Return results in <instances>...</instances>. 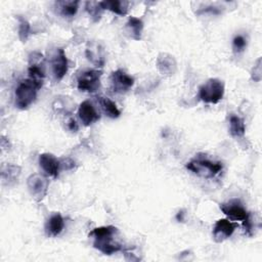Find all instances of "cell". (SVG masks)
Wrapping results in <instances>:
<instances>
[{
	"instance_id": "6da1fadb",
	"label": "cell",
	"mask_w": 262,
	"mask_h": 262,
	"mask_svg": "<svg viewBox=\"0 0 262 262\" xmlns=\"http://www.w3.org/2000/svg\"><path fill=\"white\" fill-rule=\"evenodd\" d=\"M118 232L115 226H100L94 228L90 233L89 237L93 238V247L105 255L122 250V246L114 241V235Z\"/></svg>"
},
{
	"instance_id": "7a4b0ae2",
	"label": "cell",
	"mask_w": 262,
	"mask_h": 262,
	"mask_svg": "<svg viewBox=\"0 0 262 262\" xmlns=\"http://www.w3.org/2000/svg\"><path fill=\"white\" fill-rule=\"evenodd\" d=\"M39 89L40 87L29 78L21 81L15 89V105L20 110L27 108L35 100Z\"/></svg>"
},
{
	"instance_id": "3957f363",
	"label": "cell",
	"mask_w": 262,
	"mask_h": 262,
	"mask_svg": "<svg viewBox=\"0 0 262 262\" xmlns=\"http://www.w3.org/2000/svg\"><path fill=\"white\" fill-rule=\"evenodd\" d=\"M186 168L198 176L204 178H213L222 170L219 162H212L206 159H193L186 164Z\"/></svg>"
},
{
	"instance_id": "277c9868",
	"label": "cell",
	"mask_w": 262,
	"mask_h": 262,
	"mask_svg": "<svg viewBox=\"0 0 262 262\" xmlns=\"http://www.w3.org/2000/svg\"><path fill=\"white\" fill-rule=\"evenodd\" d=\"M224 95V84L218 79H209L199 89V97L207 103H217Z\"/></svg>"
},
{
	"instance_id": "5b68a950",
	"label": "cell",
	"mask_w": 262,
	"mask_h": 262,
	"mask_svg": "<svg viewBox=\"0 0 262 262\" xmlns=\"http://www.w3.org/2000/svg\"><path fill=\"white\" fill-rule=\"evenodd\" d=\"M101 72L96 70H88L83 72L78 80L77 87L79 90L84 92H95L100 87Z\"/></svg>"
},
{
	"instance_id": "8992f818",
	"label": "cell",
	"mask_w": 262,
	"mask_h": 262,
	"mask_svg": "<svg viewBox=\"0 0 262 262\" xmlns=\"http://www.w3.org/2000/svg\"><path fill=\"white\" fill-rule=\"evenodd\" d=\"M27 185L32 196L36 201H41L47 193L49 181L41 174H33L28 178Z\"/></svg>"
},
{
	"instance_id": "52a82bcc",
	"label": "cell",
	"mask_w": 262,
	"mask_h": 262,
	"mask_svg": "<svg viewBox=\"0 0 262 262\" xmlns=\"http://www.w3.org/2000/svg\"><path fill=\"white\" fill-rule=\"evenodd\" d=\"M111 89L115 93H124L128 91L134 84V79L122 70H117L110 77Z\"/></svg>"
},
{
	"instance_id": "ba28073f",
	"label": "cell",
	"mask_w": 262,
	"mask_h": 262,
	"mask_svg": "<svg viewBox=\"0 0 262 262\" xmlns=\"http://www.w3.org/2000/svg\"><path fill=\"white\" fill-rule=\"evenodd\" d=\"M220 209L231 220L244 221L250 217V214L244 208L241 201L236 199L230 200L227 203L220 204Z\"/></svg>"
},
{
	"instance_id": "9c48e42d",
	"label": "cell",
	"mask_w": 262,
	"mask_h": 262,
	"mask_svg": "<svg viewBox=\"0 0 262 262\" xmlns=\"http://www.w3.org/2000/svg\"><path fill=\"white\" fill-rule=\"evenodd\" d=\"M51 69L56 81H60L68 72V59L62 48H56L51 57Z\"/></svg>"
},
{
	"instance_id": "30bf717a",
	"label": "cell",
	"mask_w": 262,
	"mask_h": 262,
	"mask_svg": "<svg viewBox=\"0 0 262 262\" xmlns=\"http://www.w3.org/2000/svg\"><path fill=\"white\" fill-rule=\"evenodd\" d=\"M39 164H40V167L43 169V171L47 175L53 178H56L58 176L61 163L53 155L47 154V152L40 155Z\"/></svg>"
},
{
	"instance_id": "8fae6325",
	"label": "cell",
	"mask_w": 262,
	"mask_h": 262,
	"mask_svg": "<svg viewBox=\"0 0 262 262\" xmlns=\"http://www.w3.org/2000/svg\"><path fill=\"white\" fill-rule=\"evenodd\" d=\"M236 227V224L227 220V219H219L213 228V235L214 239L217 243H221L227 237H229L234 229Z\"/></svg>"
},
{
	"instance_id": "7c38bea8",
	"label": "cell",
	"mask_w": 262,
	"mask_h": 262,
	"mask_svg": "<svg viewBox=\"0 0 262 262\" xmlns=\"http://www.w3.org/2000/svg\"><path fill=\"white\" fill-rule=\"evenodd\" d=\"M78 115L80 120L85 126H89L92 123L96 122L99 120L100 116L92 105V103L88 100L83 101L78 110Z\"/></svg>"
},
{
	"instance_id": "4fadbf2b",
	"label": "cell",
	"mask_w": 262,
	"mask_h": 262,
	"mask_svg": "<svg viewBox=\"0 0 262 262\" xmlns=\"http://www.w3.org/2000/svg\"><path fill=\"white\" fill-rule=\"evenodd\" d=\"M63 226H64V221H63L62 216L60 214L56 213L48 219V221L46 223V230H47L48 234H50L52 236H56L62 231Z\"/></svg>"
},
{
	"instance_id": "5bb4252c",
	"label": "cell",
	"mask_w": 262,
	"mask_h": 262,
	"mask_svg": "<svg viewBox=\"0 0 262 262\" xmlns=\"http://www.w3.org/2000/svg\"><path fill=\"white\" fill-rule=\"evenodd\" d=\"M99 3H100V6L102 9H108L119 15H125L128 11L129 3L127 1L113 0V1H101Z\"/></svg>"
},
{
	"instance_id": "9a60e30c",
	"label": "cell",
	"mask_w": 262,
	"mask_h": 262,
	"mask_svg": "<svg viewBox=\"0 0 262 262\" xmlns=\"http://www.w3.org/2000/svg\"><path fill=\"white\" fill-rule=\"evenodd\" d=\"M99 104L103 111V113L112 118V119H117L120 117L121 113L119 111V108L117 107L116 103L114 101H112L110 98L107 97H99Z\"/></svg>"
},
{
	"instance_id": "2e32d148",
	"label": "cell",
	"mask_w": 262,
	"mask_h": 262,
	"mask_svg": "<svg viewBox=\"0 0 262 262\" xmlns=\"http://www.w3.org/2000/svg\"><path fill=\"white\" fill-rule=\"evenodd\" d=\"M229 131L230 134L234 137H242L245 134L246 128H245V123L244 121L237 117V116H230L229 118Z\"/></svg>"
},
{
	"instance_id": "e0dca14e",
	"label": "cell",
	"mask_w": 262,
	"mask_h": 262,
	"mask_svg": "<svg viewBox=\"0 0 262 262\" xmlns=\"http://www.w3.org/2000/svg\"><path fill=\"white\" fill-rule=\"evenodd\" d=\"M57 7L59 8V12L63 16L72 17L76 14L78 10L79 1H60L57 2Z\"/></svg>"
},
{
	"instance_id": "ac0fdd59",
	"label": "cell",
	"mask_w": 262,
	"mask_h": 262,
	"mask_svg": "<svg viewBox=\"0 0 262 262\" xmlns=\"http://www.w3.org/2000/svg\"><path fill=\"white\" fill-rule=\"evenodd\" d=\"M127 27L129 31L132 33V38L135 40H139L141 37V32L143 29V23L141 19L131 16L127 23Z\"/></svg>"
},
{
	"instance_id": "d6986e66",
	"label": "cell",
	"mask_w": 262,
	"mask_h": 262,
	"mask_svg": "<svg viewBox=\"0 0 262 262\" xmlns=\"http://www.w3.org/2000/svg\"><path fill=\"white\" fill-rule=\"evenodd\" d=\"M17 18H18V37L21 42H26L31 32L30 24L28 23L27 19H25L21 16H18Z\"/></svg>"
},
{
	"instance_id": "ffe728a7",
	"label": "cell",
	"mask_w": 262,
	"mask_h": 262,
	"mask_svg": "<svg viewBox=\"0 0 262 262\" xmlns=\"http://www.w3.org/2000/svg\"><path fill=\"white\" fill-rule=\"evenodd\" d=\"M19 167L17 166H14V165H7L5 169L2 170V173H7V176L5 177H2L3 180H10V179H15V177L18 176L19 174Z\"/></svg>"
},
{
	"instance_id": "44dd1931",
	"label": "cell",
	"mask_w": 262,
	"mask_h": 262,
	"mask_svg": "<svg viewBox=\"0 0 262 262\" xmlns=\"http://www.w3.org/2000/svg\"><path fill=\"white\" fill-rule=\"evenodd\" d=\"M246 45H247V41L241 35L235 36L233 38V40H232V47H233L234 52H242V51H244V49L246 48Z\"/></svg>"
},
{
	"instance_id": "7402d4cb",
	"label": "cell",
	"mask_w": 262,
	"mask_h": 262,
	"mask_svg": "<svg viewBox=\"0 0 262 262\" xmlns=\"http://www.w3.org/2000/svg\"><path fill=\"white\" fill-rule=\"evenodd\" d=\"M86 9L92 16H96V17H99L100 10H102L99 2H92V1L86 2Z\"/></svg>"
},
{
	"instance_id": "603a6c76",
	"label": "cell",
	"mask_w": 262,
	"mask_h": 262,
	"mask_svg": "<svg viewBox=\"0 0 262 262\" xmlns=\"http://www.w3.org/2000/svg\"><path fill=\"white\" fill-rule=\"evenodd\" d=\"M68 128H69L72 132H77V131H78L79 126H78V124H77V122H76L75 119H71V120L69 121V123H68Z\"/></svg>"
},
{
	"instance_id": "cb8c5ba5",
	"label": "cell",
	"mask_w": 262,
	"mask_h": 262,
	"mask_svg": "<svg viewBox=\"0 0 262 262\" xmlns=\"http://www.w3.org/2000/svg\"><path fill=\"white\" fill-rule=\"evenodd\" d=\"M183 212L181 211V212H178V214H177V216H176V218H177V220L178 221H183Z\"/></svg>"
}]
</instances>
